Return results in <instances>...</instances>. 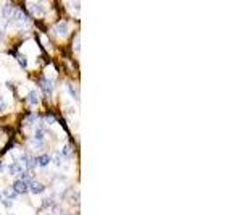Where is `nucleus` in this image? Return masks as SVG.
I'll return each instance as SVG.
<instances>
[{"label":"nucleus","mask_w":242,"mask_h":215,"mask_svg":"<svg viewBox=\"0 0 242 215\" xmlns=\"http://www.w3.org/2000/svg\"><path fill=\"white\" fill-rule=\"evenodd\" d=\"M42 205H44V207H50L52 205V199L50 197H45L44 200H42Z\"/></svg>","instance_id":"15"},{"label":"nucleus","mask_w":242,"mask_h":215,"mask_svg":"<svg viewBox=\"0 0 242 215\" xmlns=\"http://www.w3.org/2000/svg\"><path fill=\"white\" fill-rule=\"evenodd\" d=\"M10 215H15V213H10Z\"/></svg>","instance_id":"27"},{"label":"nucleus","mask_w":242,"mask_h":215,"mask_svg":"<svg viewBox=\"0 0 242 215\" xmlns=\"http://www.w3.org/2000/svg\"><path fill=\"white\" fill-rule=\"evenodd\" d=\"M74 49H76V52H77V50H79V37L76 39V44H74Z\"/></svg>","instance_id":"22"},{"label":"nucleus","mask_w":242,"mask_h":215,"mask_svg":"<svg viewBox=\"0 0 242 215\" xmlns=\"http://www.w3.org/2000/svg\"><path fill=\"white\" fill-rule=\"evenodd\" d=\"M27 184V189L31 191V194H42L44 192V184L40 181H34V180H29V181H24Z\"/></svg>","instance_id":"1"},{"label":"nucleus","mask_w":242,"mask_h":215,"mask_svg":"<svg viewBox=\"0 0 242 215\" xmlns=\"http://www.w3.org/2000/svg\"><path fill=\"white\" fill-rule=\"evenodd\" d=\"M23 170H24L23 165H21V163L16 160V162H13L11 165L8 167V173H10V175H16V173H23Z\"/></svg>","instance_id":"5"},{"label":"nucleus","mask_w":242,"mask_h":215,"mask_svg":"<svg viewBox=\"0 0 242 215\" xmlns=\"http://www.w3.org/2000/svg\"><path fill=\"white\" fill-rule=\"evenodd\" d=\"M11 189L15 191V194H24V192L27 191V184L23 181V180H16V181H13L11 184Z\"/></svg>","instance_id":"3"},{"label":"nucleus","mask_w":242,"mask_h":215,"mask_svg":"<svg viewBox=\"0 0 242 215\" xmlns=\"http://www.w3.org/2000/svg\"><path fill=\"white\" fill-rule=\"evenodd\" d=\"M66 88H68V91H69V94L73 96L74 99H77V94H76V89L73 88V84H66Z\"/></svg>","instance_id":"14"},{"label":"nucleus","mask_w":242,"mask_h":215,"mask_svg":"<svg viewBox=\"0 0 242 215\" xmlns=\"http://www.w3.org/2000/svg\"><path fill=\"white\" fill-rule=\"evenodd\" d=\"M53 34L55 36H66L68 34V23L66 21H60V23L53 28Z\"/></svg>","instance_id":"4"},{"label":"nucleus","mask_w":242,"mask_h":215,"mask_svg":"<svg viewBox=\"0 0 242 215\" xmlns=\"http://www.w3.org/2000/svg\"><path fill=\"white\" fill-rule=\"evenodd\" d=\"M71 154H73V149H71L69 146H65L61 150V157H65V159H68V157H71Z\"/></svg>","instance_id":"11"},{"label":"nucleus","mask_w":242,"mask_h":215,"mask_svg":"<svg viewBox=\"0 0 242 215\" xmlns=\"http://www.w3.org/2000/svg\"><path fill=\"white\" fill-rule=\"evenodd\" d=\"M45 121H47L48 125H55V118H53L52 115H47V117H45Z\"/></svg>","instance_id":"16"},{"label":"nucleus","mask_w":242,"mask_h":215,"mask_svg":"<svg viewBox=\"0 0 242 215\" xmlns=\"http://www.w3.org/2000/svg\"><path fill=\"white\" fill-rule=\"evenodd\" d=\"M63 215H69V213H63Z\"/></svg>","instance_id":"25"},{"label":"nucleus","mask_w":242,"mask_h":215,"mask_svg":"<svg viewBox=\"0 0 242 215\" xmlns=\"http://www.w3.org/2000/svg\"><path fill=\"white\" fill-rule=\"evenodd\" d=\"M3 196H5L6 199H10V200L16 197V194H15V191H13V189H5V191H3Z\"/></svg>","instance_id":"12"},{"label":"nucleus","mask_w":242,"mask_h":215,"mask_svg":"<svg viewBox=\"0 0 242 215\" xmlns=\"http://www.w3.org/2000/svg\"><path fill=\"white\" fill-rule=\"evenodd\" d=\"M27 8H29L35 16H44V15H45V6L42 5V3L31 2V3H27Z\"/></svg>","instance_id":"2"},{"label":"nucleus","mask_w":242,"mask_h":215,"mask_svg":"<svg viewBox=\"0 0 242 215\" xmlns=\"http://www.w3.org/2000/svg\"><path fill=\"white\" fill-rule=\"evenodd\" d=\"M53 163H56V165H61V154H60V152H55Z\"/></svg>","instance_id":"13"},{"label":"nucleus","mask_w":242,"mask_h":215,"mask_svg":"<svg viewBox=\"0 0 242 215\" xmlns=\"http://www.w3.org/2000/svg\"><path fill=\"white\" fill-rule=\"evenodd\" d=\"M26 121H27V123H34V121H35V115H27Z\"/></svg>","instance_id":"19"},{"label":"nucleus","mask_w":242,"mask_h":215,"mask_svg":"<svg viewBox=\"0 0 242 215\" xmlns=\"http://www.w3.org/2000/svg\"><path fill=\"white\" fill-rule=\"evenodd\" d=\"M35 163H37L39 167H42V168H45L48 163H50V155H47V154H42V155H39L37 157V160H35Z\"/></svg>","instance_id":"6"},{"label":"nucleus","mask_w":242,"mask_h":215,"mask_svg":"<svg viewBox=\"0 0 242 215\" xmlns=\"http://www.w3.org/2000/svg\"><path fill=\"white\" fill-rule=\"evenodd\" d=\"M44 138H45V133H44V130H42V128H37V130L34 131V141H39V142H42V141H44Z\"/></svg>","instance_id":"10"},{"label":"nucleus","mask_w":242,"mask_h":215,"mask_svg":"<svg viewBox=\"0 0 242 215\" xmlns=\"http://www.w3.org/2000/svg\"><path fill=\"white\" fill-rule=\"evenodd\" d=\"M0 39H2V31H0Z\"/></svg>","instance_id":"24"},{"label":"nucleus","mask_w":242,"mask_h":215,"mask_svg":"<svg viewBox=\"0 0 242 215\" xmlns=\"http://www.w3.org/2000/svg\"><path fill=\"white\" fill-rule=\"evenodd\" d=\"M11 205H13V204H11L10 199H5V200H3V207H5V209H11Z\"/></svg>","instance_id":"17"},{"label":"nucleus","mask_w":242,"mask_h":215,"mask_svg":"<svg viewBox=\"0 0 242 215\" xmlns=\"http://www.w3.org/2000/svg\"><path fill=\"white\" fill-rule=\"evenodd\" d=\"M18 62H19V65L23 67V68L26 67V58H23V57H18Z\"/></svg>","instance_id":"20"},{"label":"nucleus","mask_w":242,"mask_h":215,"mask_svg":"<svg viewBox=\"0 0 242 215\" xmlns=\"http://www.w3.org/2000/svg\"><path fill=\"white\" fill-rule=\"evenodd\" d=\"M39 84H40V88H42V91H44L45 94H50L52 89H53V88H52V83L48 81L47 78H42V80L39 81Z\"/></svg>","instance_id":"7"},{"label":"nucleus","mask_w":242,"mask_h":215,"mask_svg":"<svg viewBox=\"0 0 242 215\" xmlns=\"http://www.w3.org/2000/svg\"><path fill=\"white\" fill-rule=\"evenodd\" d=\"M47 215H52V213H47Z\"/></svg>","instance_id":"26"},{"label":"nucleus","mask_w":242,"mask_h":215,"mask_svg":"<svg viewBox=\"0 0 242 215\" xmlns=\"http://www.w3.org/2000/svg\"><path fill=\"white\" fill-rule=\"evenodd\" d=\"M5 109H6V104H5V100H3L2 97H0V113H2Z\"/></svg>","instance_id":"18"},{"label":"nucleus","mask_w":242,"mask_h":215,"mask_svg":"<svg viewBox=\"0 0 242 215\" xmlns=\"http://www.w3.org/2000/svg\"><path fill=\"white\" fill-rule=\"evenodd\" d=\"M0 200H2V192H0Z\"/></svg>","instance_id":"23"},{"label":"nucleus","mask_w":242,"mask_h":215,"mask_svg":"<svg viewBox=\"0 0 242 215\" xmlns=\"http://www.w3.org/2000/svg\"><path fill=\"white\" fill-rule=\"evenodd\" d=\"M27 102H29V105H37L39 104L37 92H35V91H29V94H27Z\"/></svg>","instance_id":"9"},{"label":"nucleus","mask_w":242,"mask_h":215,"mask_svg":"<svg viewBox=\"0 0 242 215\" xmlns=\"http://www.w3.org/2000/svg\"><path fill=\"white\" fill-rule=\"evenodd\" d=\"M6 170V163L5 162H0V171H5Z\"/></svg>","instance_id":"21"},{"label":"nucleus","mask_w":242,"mask_h":215,"mask_svg":"<svg viewBox=\"0 0 242 215\" xmlns=\"http://www.w3.org/2000/svg\"><path fill=\"white\" fill-rule=\"evenodd\" d=\"M13 10H15V8H13L11 5H5L3 8H2V13H0V15H2L3 19H8V18L13 15Z\"/></svg>","instance_id":"8"}]
</instances>
